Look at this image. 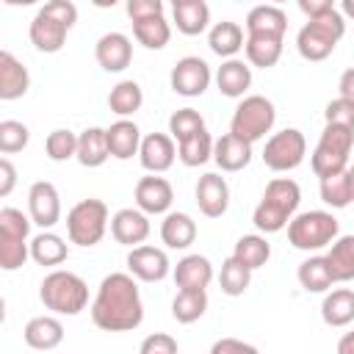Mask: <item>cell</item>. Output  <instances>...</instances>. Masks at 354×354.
Returning a JSON list of instances; mask_svg holds the SVG:
<instances>
[{"instance_id": "obj_59", "label": "cell", "mask_w": 354, "mask_h": 354, "mask_svg": "<svg viewBox=\"0 0 354 354\" xmlns=\"http://www.w3.org/2000/svg\"><path fill=\"white\" fill-rule=\"evenodd\" d=\"M348 185H351V202H354V163L348 166Z\"/></svg>"}, {"instance_id": "obj_54", "label": "cell", "mask_w": 354, "mask_h": 354, "mask_svg": "<svg viewBox=\"0 0 354 354\" xmlns=\"http://www.w3.org/2000/svg\"><path fill=\"white\" fill-rule=\"evenodd\" d=\"M299 8L307 14V17H315V14H324L332 8V0H299Z\"/></svg>"}, {"instance_id": "obj_7", "label": "cell", "mask_w": 354, "mask_h": 354, "mask_svg": "<svg viewBox=\"0 0 354 354\" xmlns=\"http://www.w3.org/2000/svg\"><path fill=\"white\" fill-rule=\"evenodd\" d=\"M274 122H277L274 102L263 94H249V97H241V102L232 113V122H230V133L254 144V141L266 138V133H271Z\"/></svg>"}, {"instance_id": "obj_13", "label": "cell", "mask_w": 354, "mask_h": 354, "mask_svg": "<svg viewBox=\"0 0 354 354\" xmlns=\"http://www.w3.org/2000/svg\"><path fill=\"white\" fill-rule=\"evenodd\" d=\"M171 202H174V188L166 177L149 174L136 183V207H141L147 216L169 213Z\"/></svg>"}, {"instance_id": "obj_1", "label": "cell", "mask_w": 354, "mask_h": 354, "mask_svg": "<svg viewBox=\"0 0 354 354\" xmlns=\"http://www.w3.org/2000/svg\"><path fill=\"white\" fill-rule=\"evenodd\" d=\"M91 321L105 332H133L144 321V301L133 274L113 271L102 277L91 301Z\"/></svg>"}, {"instance_id": "obj_26", "label": "cell", "mask_w": 354, "mask_h": 354, "mask_svg": "<svg viewBox=\"0 0 354 354\" xmlns=\"http://www.w3.org/2000/svg\"><path fill=\"white\" fill-rule=\"evenodd\" d=\"M288 30V14L277 3H263L254 6L246 14V33H271V36H285Z\"/></svg>"}, {"instance_id": "obj_47", "label": "cell", "mask_w": 354, "mask_h": 354, "mask_svg": "<svg viewBox=\"0 0 354 354\" xmlns=\"http://www.w3.org/2000/svg\"><path fill=\"white\" fill-rule=\"evenodd\" d=\"M177 340L171 337V335H166V332H155V335H147L144 340H141V346H138V351L141 354H177Z\"/></svg>"}, {"instance_id": "obj_25", "label": "cell", "mask_w": 354, "mask_h": 354, "mask_svg": "<svg viewBox=\"0 0 354 354\" xmlns=\"http://www.w3.org/2000/svg\"><path fill=\"white\" fill-rule=\"evenodd\" d=\"M111 158L105 127H86L77 136V163L86 169H97Z\"/></svg>"}, {"instance_id": "obj_28", "label": "cell", "mask_w": 354, "mask_h": 354, "mask_svg": "<svg viewBox=\"0 0 354 354\" xmlns=\"http://www.w3.org/2000/svg\"><path fill=\"white\" fill-rule=\"evenodd\" d=\"M160 241L169 249H188L196 241V221L188 213H166L160 221Z\"/></svg>"}, {"instance_id": "obj_50", "label": "cell", "mask_w": 354, "mask_h": 354, "mask_svg": "<svg viewBox=\"0 0 354 354\" xmlns=\"http://www.w3.org/2000/svg\"><path fill=\"white\" fill-rule=\"evenodd\" d=\"M127 17L136 22V19H144V17H155V14H163V0H127Z\"/></svg>"}, {"instance_id": "obj_43", "label": "cell", "mask_w": 354, "mask_h": 354, "mask_svg": "<svg viewBox=\"0 0 354 354\" xmlns=\"http://www.w3.org/2000/svg\"><path fill=\"white\" fill-rule=\"evenodd\" d=\"M30 141V130L28 124L17 122V119H3L0 122V152L3 155H14L22 152Z\"/></svg>"}, {"instance_id": "obj_57", "label": "cell", "mask_w": 354, "mask_h": 354, "mask_svg": "<svg viewBox=\"0 0 354 354\" xmlns=\"http://www.w3.org/2000/svg\"><path fill=\"white\" fill-rule=\"evenodd\" d=\"M6 6H14V8H25V6H33V3H39V0H3Z\"/></svg>"}, {"instance_id": "obj_42", "label": "cell", "mask_w": 354, "mask_h": 354, "mask_svg": "<svg viewBox=\"0 0 354 354\" xmlns=\"http://www.w3.org/2000/svg\"><path fill=\"white\" fill-rule=\"evenodd\" d=\"M28 257H30V243H28V238L0 235V268H3V271H17V268H22Z\"/></svg>"}, {"instance_id": "obj_30", "label": "cell", "mask_w": 354, "mask_h": 354, "mask_svg": "<svg viewBox=\"0 0 354 354\" xmlns=\"http://www.w3.org/2000/svg\"><path fill=\"white\" fill-rule=\"evenodd\" d=\"M69 257V246L61 235L41 230L39 235L30 238V260L39 266H61Z\"/></svg>"}, {"instance_id": "obj_52", "label": "cell", "mask_w": 354, "mask_h": 354, "mask_svg": "<svg viewBox=\"0 0 354 354\" xmlns=\"http://www.w3.org/2000/svg\"><path fill=\"white\" fill-rule=\"evenodd\" d=\"M14 185H17V169L8 158H3L0 160V196H8L14 191Z\"/></svg>"}, {"instance_id": "obj_9", "label": "cell", "mask_w": 354, "mask_h": 354, "mask_svg": "<svg viewBox=\"0 0 354 354\" xmlns=\"http://www.w3.org/2000/svg\"><path fill=\"white\" fill-rule=\"evenodd\" d=\"M213 80V72L207 66L205 58L199 55H185L180 58L174 66H171V75H169V83H171V91L180 94V97H202L207 91Z\"/></svg>"}, {"instance_id": "obj_29", "label": "cell", "mask_w": 354, "mask_h": 354, "mask_svg": "<svg viewBox=\"0 0 354 354\" xmlns=\"http://www.w3.org/2000/svg\"><path fill=\"white\" fill-rule=\"evenodd\" d=\"M321 318L326 326H348L354 321V290L337 288L326 293L321 301Z\"/></svg>"}, {"instance_id": "obj_36", "label": "cell", "mask_w": 354, "mask_h": 354, "mask_svg": "<svg viewBox=\"0 0 354 354\" xmlns=\"http://www.w3.org/2000/svg\"><path fill=\"white\" fill-rule=\"evenodd\" d=\"M232 257H238L246 268L257 271L260 266L268 263V257H271V243H268L266 235H260V232H254V235H241V238L235 241Z\"/></svg>"}, {"instance_id": "obj_37", "label": "cell", "mask_w": 354, "mask_h": 354, "mask_svg": "<svg viewBox=\"0 0 354 354\" xmlns=\"http://www.w3.org/2000/svg\"><path fill=\"white\" fill-rule=\"evenodd\" d=\"M144 105V91L136 80H119L108 94V108L116 116H133Z\"/></svg>"}, {"instance_id": "obj_60", "label": "cell", "mask_w": 354, "mask_h": 354, "mask_svg": "<svg viewBox=\"0 0 354 354\" xmlns=\"http://www.w3.org/2000/svg\"><path fill=\"white\" fill-rule=\"evenodd\" d=\"M183 3H194V0H171V8L174 6H183Z\"/></svg>"}, {"instance_id": "obj_12", "label": "cell", "mask_w": 354, "mask_h": 354, "mask_svg": "<svg viewBox=\"0 0 354 354\" xmlns=\"http://www.w3.org/2000/svg\"><path fill=\"white\" fill-rule=\"evenodd\" d=\"M149 216L141 207H122L111 216V235L122 246H138L149 238Z\"/></svg>"}, {"instance_id": "obj_46", "label": "cell", "mask_w": 354, "mask_h": 354, "mask_svg": "<svg viewBox=\"0 0 354 354\" xmlns=\"http://www.w3.org/2000/svg\"><path fill=\"white\" fill-rule=\"evenodd\" d=\"M310 166H313V171H315L318 177H326V174H335V171L348 169V158H346V155L326 152V149L315 147V149H313V155H310Z\"/></svg>"}, {"instance_id": "obj_24", "label": "cell", "mask_w": 354, "mask_h": 354, "mask_svg": "<svg viewBox=\"0 0 354 354\" xmlns=\"http://www.w3.org/2000/svg\"><path fill=\"white\" fill-rule=\"evenodd\" d=\"M246 61L257 69H271L277 66V61L282 58V36H271V33H246V44H243Z\"/></svg>"}, {"instance_id": "obj_55", "label": "cell", "mask_w": 354, "mask_h": 354, "mask_svg": "<svg viewBox=\"0 0 354 354\" xmlns=\"http://www.w3.org/2000/svg\"><path fill=\"white\" fill-rule=\"evenodd\" d=\"M337 354H354V329L337 340Z\"/></svg>"}, {"instance_id": "obj_35", "label": "cell", "mask_w": 354, "mask_h": 354, "mask_svg": "<svg viewBox=\"0 0 354 354\" xmlns=\"http://www.w3.org/2000/svg\"><path fill=\"white\" fill-rule=\"evenodd\" d=\"M213 147H216L213 136L207 133V127H202V130H196L194 136H188L177 144V158H180L183 166L196 169V166H202L213 158Z\"/></svg>"}, {"instance_id": "obj_58", "label": "cell", "mask_w": 354, "mask_h": 354, "mask_svg": "<svg viewBox=\"0 0 354 354\" xmlns=\"http://www.w3.org/2000/svg\"><path fill=\"white\" fill-rule=\"evenodd\" d=\"M91 6H97V8H113L119 0H88Z\"/></svg>"}, {"instance_id": "obj_34", "label": "cell", "mask_w": 354, "mask_h": 354, "mask_svg": "<svg viewBox=\"0 0 354 354\" xmlns=\"http://www.w3.org/2000/svg\"><path fill=\"white\" fill-rule=\"evenodd\" d=\"M133 36L147 50H163L169 44V39H171V25L166 22L163 14L144 17V19H136L133 22Z\"/></svg>"}, {"instance_id": "obj_21", "label": "cell", "mask_w": 354, "mask_h": 354, "mask_svg": "<svg viewBox=\"0 0 354 354\" xmlns=\"http://www.w3.org/2000/svg\"><path fill=\"white\" fill-rule=\"evenodd\" d=\"M213 160L221 171H241L252 160V144L235 133H224L213 147Z\"/></svg>"}, {"instance_id": "obj_39", "label": "cell", "mask_w": 354, "mask_h": 354, "mask_svg": "<svg viewBox=\"0 0 354 354\" xmlns=\"http://www.w3.org/2000/svg\"><path fill=\"white\" fill-rule=\"evenodd\" d=\"M252 282V268H246L238 257H227L221 263V271H218V285H221V293L227 296H243L246 288Z\"/></svg>"}, {"instance_id": "obj_31", "label": "cell", "mask_w": 354, "mask_h": 354, "mask_svg": "<svg viewBox=\"0 0 354 354\" xmlns=\"http://www.w3.org/2000/svg\"><path fill=\"white\" fill-rule=\"evenodd\" d=\"M296 277H299V285H301L307 293H326V290L335 285V277H332V268H329V263H326V254H313V257H307V260L299 266Z\"/></svg>"}, {"instance_id": "obj_14", "label": "cell", "mask_w": 354, "mask_h": 354, "mask_svg": "<svg viewBox=\"0 0 354 354\" xmlns=\"http://www.w3.org/2000/svg\"><path fill=\"white\" fill-rule=\"evenodd\" d=\"M72 28L64 25L61 19H55L53 14H47L44 8L36 11V17L30 19V44L39 50V53H58L64 44H66V33Z\"/></svg>"}, {"instance_id": "obj_23", "label": "cell", "mask_w": 354, "mask_h": 354, "mask_svg": "<svg viewBox=\"0 0 354 354\" xmlns=\"http://www.w3.org/2000/svg\"><path fill=\"white\" fill-rule=\"evenodd\" d=\"M108 133V147H111V158L116 160H130L133 155H138L141 149V130L133 119L119 116L111 127H105Z\"/></svg>"}, {"instance_id": "obj_61", "label": "cell", "mask_w": 354, "mask_h": 354, "mask_svg": "<svg viewBox=\"0 0 354 354\" xmlns=\"http://www.w3.org/2000/svg\"><path fill=\"white\" fill-rule=\"evenodd\" d=\"M271 3H277V6H279V3H288V0H271Z\"/></svg>"}, {"instance_id": "obj_49", "label": "cell", "mask_w": 354, "mask_h": 354, "mask_svg": "<svg viewBox=\"0 0 354 354\" xmlns=\"http://www.w3.org/2000/svg\"><path fill=\"white\" fill-rule=\"evenodd\" d=\"M41 8H44L47 14H53L55 19H61L64 25H69V28L77 22V8H75L72 0H47Z\"/></svg>"}, {"instance_id": "obj_33", "label": "cell", "mask_w": 354, "mask_h": 354, "mask_svg": "<svg viewBox=\"0 0 354 354\" xmlns=\"http://www.w3.org/2000/svg\"><path fill=\"white\" fill-rule=\"evenodd\" d=\"M207 25H210V8L205 0L174 6V28L183 36H199L207 30Z\"/></svg>"}, {"instance_id": "obj_51", "label": "cell", "mask_w": 354, "mask_h": 354, "mask_svg": "<svg viewBox=\"0 0 354 354\" xmlns=\"http://www.w3.org/2000/svg\"><path fill=\"white\" fill-rule=\"evenodd\" d=\"M210 351H213V354H254L257 346H252V343H246V340H238V337H221V340L213 343Z\"/></svg>"}, {"instance_id": "obj_38", "label": "cell", "mask_w": 354, "mask_h": 354, "mask_svg": "<svg viewBox=\"0 0 354 354\" xmlns=\"http://www.w3.org/2000/svg\"><path fill=\"white\" fill-rule=\"evenodd\" d=\"M207 310V293L205 290H177L171 301V315L177 324H194Z\"/></svg>"}, {"instance_id": "obj_6", "label": "cell", "mask_w": 354, "mask_h": 354, "mask_svg": "<svg viewBox=\"0 0 354 354\" xmlns=\"http://www.w3.org/2000/svg\"><path fill=\"white\" fill-rule=\"evenodd\" d=\"M108 232V205L102 199H80L66 213V235L75 246H97Z\"/></svg>"}, {"instance_id": "obj_53", "label": "cell", "mask_w": 354, "mask_h": 354, "mask_svg": "<svg viewBox=\"0 0 354 354\" xmlns=\"http://www.w3.org/2000/svg\"><path fill=\"white\" fill-rule=\"evenodd\" d=\"M337 91H340V97H343V100H348V102H354V66H351V69H346V72L340 75V83H337Z\"/></svg>"}, {"instance_id": "obj_18", "label": "cell", "mask_w": 354, "mask_h": 354, "mask_svg": "<svg viewBox=\"0 0 354 354\" xmlns=\"http://www.w3.org/2000/svg\"><path fill=\"white\" fill-rule=\"evenodd\" d=\"M30 88V75H28V66L8 50L0 53V100L3 102H11V100H19L25 97Z\"/></svg>"}, {"instance_id": "obj_48", "label": "cell", "mask_w": 354, "mask_h": 354, "mask_svg": "<svg viewBox=\"0 0 354 354\" xmlns=\"http://www.w3.org/2000/svg\"><path fill=\"white\" fill-rule=\"evenodd\" d=\"M324 119L329 124H348V127H354V102H348L343 97L332 100L326 105V111H324Z\"/></svg>"}, {"instance_id": "obj_20", "label": "cell", "mask_w": 354, "mask_h": 354, "mask_svg": "<svg viewBox=\"0 0 354 354\" xmlns=\"http://www.w3.org/2000/svg\"><path fill=\"white\" fill-rule=\"evenodd\" d=\"M216 86L224 97L241 100L252 86V64L241 58H224V64L216 69Z\"/></svg>"}, {"instance_id": "obj_8", "label": "cell", "mask_w": 354, "mask_h": 354, "mask_svg": "<svg viewBox=\"0 0 354 354\" xmlns=\"http://www.w3.org/2000/svg\"><path fill=\"white\" fill-rule=\"evenodd\" d=\"M304 155H307V141L304 133L296 127H285L274 133L263 147V163L271 171H293L296 166H301Z\"/></svg>"}, {"instance_id": "obj_19", "label": "cell", "mask_w": 354, "mask_h": 354, "mask_svg": "<svg viewBox=\"0 0 354 354\" xmlns=\"http://www.w3.org/2000/svg\"><path fill=\"white\" fill-rule=\"evenodd\" d=\"M171 277L180 290H207L213 282V266L205 254H185L171 268Z\"/></svg>"}, {"instance_id": "obj_15", "label": "cell", "mask_w": 354, "mask_h": 354, "mask_svg": "<svg viewBox=\"0 0 354 354\" xmlns=\"http://www.w3.org/2000/svg\"><path fill=\"white\" fill-rule=\"evenodd\" d=\"M194 194H196L199 210H202L207 218H221V216L227 213V207H230V185H227V180H224L221 174H216V171L202 174Z\"/></svg>"}, {"instance_id": "obj_11", "label": "cell", "mask_w": 354, "mask_h": 354, "mask_svg": "<svg viewBox=\"0 0 354 354\" xmlns=\"http://www.w3.org/2000/svg\"><path fill=\"white\" fill-rule=\"evenodd\" d=\"M127 271L141 282H160L171 274V263L163 249L138 243L127 254Z\"/></svg>"}, {"instance_id": "obj_27", "label": "cell", "mask_w": 354, "mask_h": 354, "mask_svg": "<svg viewBox=\"0 0 354 354\" xmlns=\"http://www.w3.org/2000/svg\"><path fill=\"white\" fill-rule=\"evenodd\" d=\"M207 44H210V50H213L218 58H235V55L243 50V44H246L243 28H241L238 22L221 19V22H216V25L210 28Z\"/></svg>"}, {"instance_id": "obj_5", "label": "cell", "mask_w": 354, "mask_h": 354, "mask_svg": "<svg viewBox=\"0 0 354 354\" xmlns=\"http://www.w3.org/2000/svg\"><path fill=\"white\" fill-rule=\"evenodd\" d=\"M340 232V221L329 210H307L288 221V243L301 252H318L329 246Z\"/></svg>"}, {"instance_id": "obj_44", "label": "cell", "mask_w": 354, "mask_h": 354, "mask_svg": "<svg viewBox=\"0 0 354 354\" xmlns=\"http://www.w3.org/2000/svg\"><path fill=\"white\" fill-rule=\"evenodd\" d=\"M44 152L50 160L61 163V160H69V158H77V136L72 130H53L44 141Z\"/></svg>"}, {"instance_id": "obj_41", "label": "cell", "mask_w": 354, "mask_h": 354, "mask_svg": "<svg viewBox=\"0 0 354 354\" xmlns=\"http://www.w3.org/2000/svg\"><path fill=\"white\" fill-rule=\"evenodd\" d=\"M315 147L348 158L351 149H354V127H348V124H329L326 122V127H324V133H321V138H318Z\"/></svg>"}, {"instance_id": "obj_56", "label": "cell", "mask_w": 354, "mask_h": 354, "mask_svg": "<svg viewBox=\"0 0 354 354\" xmlns=\"http://www.w3.org/2000/svg\"><path fill=\"white\" fill-rule=\"evenodd\" d=\"M340 11H343V17L354 19V0H340Z\"/></svg>"}, {"instance_id": "obj_16", "label": "cell", "mask_w": 354, "mask_h": 354, "mask_svg": "<svg viewBox=\"0 0 354 354\" xmlns=\"http://www.w3.org/2000/svg\"><path fill=\"white\" fill-rule=\"evenodd\" d=\"M174 158H177V147H174V138L166 136V133H149L141 138V149H138V160L147 171L152 174H163L174 166Z\"/></svg>"}, {"instance_id": "obj_40", "label": "cell", "mask_w": 354, "mask_h": 354, "mask_svg": "<svg viewBox=\"0 0 354 354\" xmlns=\"http://www.w3.org/2000/svg\"><path fill=\"white\" fill-rule=\"evenodd\" d=\"M321 199H324L329 207H335V210H343V207H348V205H351L348 169L321 177Z\"/></svg>"}, {"instance_id": "obj_4", "label": "cell", "mask_w": 354, "mask_h": 354, "mask_svg": "<svg viewBox=\"0 0 354 354\" xmlns=\"http://www.w3.org/2000/svg\"><path fill=\"white\" fill-rule=\"evenodd\" d=\"M41 304L55 315H77L88 304V285L72 271H50L39 285Z\"/></svg>"}, {"instance_id": "obj_22", "label": "cell", "mask_w": 354, "mask_h": 354, "mask_svg": "<svg viewBox=\"0 0 354 354\" xmlns=\"http://www.w3.org/2000/svg\"><path fill=\"white\" fill-rule=\"evenodd\" d=\"M22 337L36 351H53L64 340V324L55 315H36V318H30L25 324Z\"/></svg>"}, {"instance_id": "obj_17", "label": "cell", "mask_w": 354, "mask_h": 354, "mask_svg": "<svg viewBox=\"0 0 354 354\" xmlns=\"http://www.w3.org/2000/svg\"><path fill=\"white\" fill-rule=\"evenodd\" d=\"M94 55H97V64L105 72H124L130 66V61H133V41L124 33L111 30V33L97 39Z\"/></svg>"}, {"instance_id": "obj_45", "label": "cell", "mask_w": 354, "mask_h": 354, "mask_svg": "<svg viewBox=\"0 0 354 354\" xmlns=\"http://www.w3.org/2000/svg\"><path fill=\"white\" fill-rule=\"evenodd\" d=\"M205 127V119H202V113L199 111H194V108H180V111H174L171 116H169V136L180 144L183 138H188V136H194L196 130H202Z\"/></svg>"}, {"instance_id": "obj_2", "label": "cell", "mask_w": 354, "mask_h": 354, "mask_svg": "<svg viewBox=\"0 0 354 354\" xmlns=\"http://www.w3.org/2000/svg\"><path fill=\"white\" fill-rule=\"evenodd\" d=\"M299 202H301V188L296 180L290 177H274L266 191H263V199L260 205L254 207V227L263 232V235H271V232H279L288 227V221L296 216L299 210Z\"/></svg>"}, {"instance_id": "obj_10", "label": "cell", "mask_w": 354, "mask_h": 354, "mask_svg": "<svg viewBox=\"0 0 354 354\" xmlns=\"http://www.w3.org/2000/svg\"><path fill=\"white\" fill-rule=\"evenodd\" d=\"M28 216L33 218L36 227L53 230L61 221V196L58 188L47 180H39L28 191Z\"/></svg>"}, {"instance_id": "obj_32", "label": "cell", "mask_w": 354, "mask_h": 354, "mask_svg": "<svg viewBox=\"0 0 354 354\" xmlns=\"http://www.w3.org/2000/svg\"><path fill=\"white\" fill-rule=\"evenodd\" d=\"M326 263L332 268L335 282H351L354 279V235H337L329 243Z\"/></svg>"}, {"instance_id": "obj_3", "label": "cell", "mask_w": 354, "mask_h": 354, "mask_svg": "<svg viewBox=\"0 0 354 354\" xmlns=\"http://www.w3.org/2000/svg\"><path fill=\"white\" fill-rule=\"evenodd\" d=\"M346 33V17L343 11H324L315 17H307V25L296 33V50L304 61H324L332 55L337 41Z\"/></svg>"}]
</instances>
